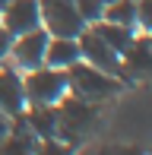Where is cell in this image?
Listing matches in <instances>:
<instances>
[{"label": "cell", "mask_w": 152, "mask_h": 155, "mask_svg": "<svg viewBox=\"0 0 152 155\" xmlns=\"http://www.w3.org/2000/svg\"><path fill=\"white\" fill-rule=\"evenodd\" d=\"M67 92L76 98H86L92 104H101L108 98L124 92V82L117 79L114 73H105V70L92 67L86 60H76L73 67H67Z\"/></svg>", "instance_id": "obj_1"}, {"label": "cell", "mask_w": 152, "mask_h": 155, "mask_svg": "<svg viewBox=\"0 0 152 155\" xmlns=\"http://www.w3.org/2000/svg\"><path fill=\"white\" fill-rule=\"evenodd\" d=\"M98 124V104L86 101V98H76L67 92L57 101V139L67 146H79L89 133Z\"/></svg>", "instance_id": "obj_2"}, {"label": "cell", "mask_w": 152, "mask_h": 155, "mask_svg": "<svg viewBox=\"0 0 152 155\" xmlns=\"http://www.w3.org/2000/svg\"><path fill=\"white\" fill-rule=\"evenodd\" d=\"M22 92L25 104H57L67 95V70L57 67H35L22 73Z\"/></svg>", "instance_id": "obj_3"}, {"label": "cell", "mask_w": 152, "mask_h": 155, "mask_svg": "<svg viewBox=\"0 0 152 155\" xmlns=\"http://www.w3.org/2000/svg\"><path fill=\"white\" fill-rule=\"evenodd\" d=\"M38 13H41V29L51 38H76L86 29L73 0H38Z\"/></svg>", "instance_id": "obj_4"}, {"label": "cell", "mask_w": 152, "mask_h": 155, "mask_svg": "<svg viewBox=\"0 0 152 155\" xmlns=\"http://www.w3.org/2000/svg\"><path fill=\"white\" fill-rule=\"evenodd\" d=\"M48 35L45 29H32V32H22V35H16V38L10 41V60L13 67L19 70V73H25V70H35L45 63V48H48Z\"/></svg>", "instance_id": "obj_5"}, {"label": "cell", "mask_w": 152, "mask_h": 155, "mask_svg": "<svg viewBox=\"0 0 152 155\" xmlns=\"http://www.w3.org/2000/svg\"><path fill=\"white\" fill-rule=\"evenodd\" d=\"M76 45H79V60L92 63V67L105 70V73H114L117 79H121V54H117L108 41H101L89 25L76 35Z\"/></svg>", "instance_id": "obj_6"}, {"label": "cell", "mask_w": 152, "mask_h": 155, "mask_svg": "<svg viewBox=\"0 0 152 155\" xmlns=\"http://www.w3.org/2000/svg\"><path fill=\"white\" fill-rule=\"evenodd\" d=\"M149 57H152V38L149 32L136 29L133 41L121 54V82H140L149 76Z\"/></svg>", "instance_id": "obj_7"}, {"label": "cell", "mask_w": 152, "mask_h": 155, "mask_svg": "<svg viewBox=\"0 0 152 155\" xmlns=\"http://www.w3.org/2000/svg\"><path fill=\"white\" fill-rule=\"evenodd\" d=\"M0 25L16 38L22 32H32L41 25V13H38V0H10L0 10Z\"/></svg>", "instance_id": "obj_8"}, {"label": "cell", "mask_w": 152, "mask_h": 155, "mask_svg": "<svg viewBox=\"0 0 152 155\" xmlns=\"http://www.w3.org/2000/svg\"><path fill=\"white\" fill-rule=\"evenodd\" d=\"M0 111L6 117H16L25 111V92H22V73L10 60L0 63Z\"/></svg>", "instance_id": "obj_9"}, {"label": "cell", "mask_w": 152, "mask_h": 155, "mask_svg": "<svg viewBox=\"0 0 152 155\" xmlns=\"http://www.w3.org/2000/svg\"><path fill=\"white\" fill-rule=\"evenodd\" d=\"M22 120L35 139H57V104H25Z\"/></svg>", "instance_id": "obj_10"}, {"label": "cell", "mask_w": 152, "mask_h": 155, "mask_svg": "<svg viewBox=\"0 0 152 155\" xmlns=\"http://www.w3.org/2000/svg\"><path fill=\"white\" fill-rule=\"evenodd\" d=\"M35 146H38V139L25 127L22 114H16L10 124V133L0 139V155H35Z\"/></svg>", "instance_id": "obj_11"}, {"label": "cell", "mask_w": 152, "mask_h": 155, "mask_svg": "<svg viewBox=\"0 0 152 155\" xmlns=\"http://www.w3.org/2000/svg\"><path fill=\"white\" fill-rule=\"evenodd\" d=\"M79 60V45L76 38H48V48H45V67H57V70H67Z\"/></svg>", "instance_id": "obj_12"}, {"label": "cell", "mask_w": 152, "mask_h": 155, "mask_svg": "<svg viewBox=\"0 0 152 155\" xmlns=\"http://www.w3.org/2000/svg\"><path fill=\"white\" fill-rule=\"evenodd\" d=\"M89 29H92L95 35H98L101 41H108V45H111L117 54H124V51H127V45L133 41V35H136L133 29H124V25H114V22H108V19H98V22H92Z\"/></svg>", "instance_id": "obj_13"}, {"label": "cell", "mask_w": 152, "mask_h": 155, "mask_svg": "<svg viewBox=\"0 0 152 155\" xmlns=\"http://www.w3.org/2000/svg\"><path fill=\"white\" fill-rule=\"evenodd\" d=\"M101 19H108V22H114V25H124V29H133L136 32V0H111V3H105Z\"/></svg>", "instance_id": "obj_14"}, {"label": "cell", "mask_w": 152, "mask_h": 155, "mask_svg": "<svg viewBox=\"0 0 152 155\" xmlns=\"http://www.w3.org/2000/svg\"><path fill=\"white\" fill-rule=\"evenodd\" d=\"M73 6H76V13H79V19L86 25L98 22V19H101V10H105L101 0H73Z\"/></svg>", "instance_id": "obj_15"}, {"label": "cell", "mask_w": 152, "mask_h": 155, "mask_svg": "<svg viewBox=\"0 0 152 155\" xmlns=\"http://www.w3.org/2000/svg\"><path fill=\"white\" fill-rule=\"evenodd\" d=\"M35 155H73V146L60 143V139H38Z\"/></svg>", "instance_id": "obj_16"}, {"label": "cell", "mask_w": 152, "mask_h": 155, "mask_svg": "<svg viewBox=\"0 0 152 155\" xmlns=\"http://www.w3.org/2000/svg\"><path fill=\"white\" fill-rule=\"evenodd\" d=\"M136 29H152V0H136Z\"/></svg>", "instance_id": "obj_17"}, {"label": "cell", "mask_w": 152, "mask_h": 155, "mask_svg": "<svg viewBox=\"0 0 152 155\" xmlns=\"http://www.w3.org/2000/svg\"><path fill=\"white\" fill-rule=\"evenodd\" d=\"M98 155H146V149H140V146H127V143H108V146H101Z\"/></svg>", "instance_id": "obj_18"}, {"label": "cell", "mask_w": 152, "mask_h": 155, "mask_svg": "<svg viewBox=\"0 0 152 155\" xmlns=\"http://www.w3.org/2000/svg\"><path fill=\"white\" fill-rule=\"evenodd\" d=\"M10 41H13V35L0 25V63H3L6 57H10Z\"/></svg>", "instance_id": "obj_19"}, {"label": "cell", "mask_w": 152, "mask_h": 155, "mask_svg": "<svg viewBox=\"0 0 152 155\" xmlns=\"http://www.w3.org/2000/svg\"><path fill=\"white\" fill-rule=\"evenodd\" d=\"M10 124H13V117H6L3 111H0V139H3L6 133H10Z\"/></svg>", "instance_id": "obj_20"}, {"label": "cell", "mask_w": 152, "mask_h": 155, "mask_svg": "<svg viewBox=\"0 0 152 155\" xmlns=\"http://www.w3.org/2000/svg\"><path fill=\"white\" fill-rule=\"evenodd\" d=\"M6 3H10V0H0V10H3V6H6Z\"/></svg>", "instance_id": "obj_21"}, {"label": "cell", "mask_w": 152, "mask_h": 155, "mask_svg": "<svg viewBox=\"0 0 152 155\" xmlns=\"http://www.w3.org/2000/svg\"><path fill=\"white\" fill-rule=\"evenodd\" d=\"M101 3H111V0H101Z\"/></svg>", "instance_id": "obj_22"}]
</instances>
